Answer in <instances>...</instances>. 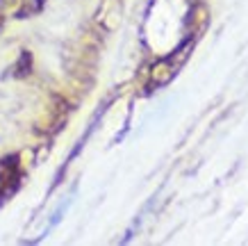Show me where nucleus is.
<instances>
[{
	"label": "nucleus",
	"instance_id": "nucleus-1",
	"mask_svg": "<svg viewBox=\"0 0 248 246\" xmlns=\"http://www.w3.org/2000/svg\"><path fill=\"white\" fill-rule=\"evenodd\" d=\"M21 164H18V155H7L0 160V203H5L7 198L16 194V189L21 187Z\"/></svg>",
	"mask_w": 248,
	"mask_h": 246
},
{
	"label": "nucleus",
	"instance_id": "nucleus-2",
	"mask_svg": "<svg viewBox=\"0 0 248 246\" xmlns=\"http://www.w3.org/2000/svg\"><path fill=\"white\" fill-rule=\"evenodd\" d=\"M173 75H175V66H171L169 62H159L151 71V82L155 87H162V84H166V82L171 80Z\"/></svg>",
	"mask_w": 248,
	"mask_h": 246
},
{
	"label": "nucleus",
	"instance_id": "nucleus-3",
	"mask_svg": "<svg viewBox=\"0 0 248 246\" xmlns=\"http://www.w3.org/2000/svg\"><path fill=\"white\" fill-rule=\"evenodd\" d=\"M46 0H21V5L16 7L14 12V18H32V16H37L41 9H44Z\"/></svg>",
	"mask_w": 248,
	"mask_h": 246
},
{
	"label": "nucleus",
	"instance_id": "nucleus-4",
	"mask_svg": "<svg viewBox=\"0 0 248 246\" xmlns=\"http://www.w3.org/2000/svg\"><path fill=\"white\" fill-rule=\"evenodd\" d=\"M16 78H25V75H30L32 71V55L28 50H23L21 52V57H18V62H16Z\"/></svg>",
	"mask_w": 248,
	"mask_h": 246
},
{
	"label": "nucleus",
	"instance_id": "nucleus-5",
	"mask_svg": "<svg viewBox=\"0 0 248 246\" xmlns=\"http://www.w3.org/2000/svg\"><path fill=\"white\" fill-rule=\"evenodd\" d=\"M2 30H5V16L0 14V32H2Z\"/></svg>",
	"mask_w": 248,
	"mask_h": 246
},
{
	"label": "nucleus",
	"instance_id": "nucleus-6",
	"mask_svg": "<svg viewBox=\"0 0 248 246\" xmlns=\"http://www.w3.org/2000/svg\"><path fill=\"white\" fill-rule=\"evenodd\" d=\"M0 2H2V5H7V2H12V0H0Z\"/></svg>",
	"mask_w": 248,
	"mask_h": 246
}]
</instances>
